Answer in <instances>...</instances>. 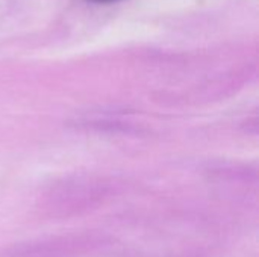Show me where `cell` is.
<instances>
[{
	"mask_svg": "<svg viewBox=\"0 0 259 257\" xmlns=\"http://www.w3.org/2000/svg\"><path fill=\"white\" fill-rule=\"evenodd\" d=\"M91 2H97V3H108V2H115V0H91Z\"/></svg>",
	"mask_w": 259,
	"mask_h": 257,
	"instance_id": "6da1fadb",
	"label": "cell"
}]
</instances>
